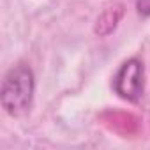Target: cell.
Returning <instances> with one entry per match:
<instances>
[{
    "label": "cell",
    "instance_id": "6da1fadb",
    "mask_svg": "<svg viewBox=\"0 0 150 150\" xmlns=\"http://www.w3.org/2000/svg\"><path fill=\"white\" fill-rule=\"evenodd\" d=\"M35 90V78L28 64L20 62L13 65L2 80L0 88V104L9 117H21L25 115L34 99Z\"/></svg>",
    "mask_w": 150,
    "mask_h": 150
},
{
    "label": "cell",
    "instance_id": "7a4b0ae2",
    "mask_svg": "<svg viewBox=\"0 0 150 150\" xmlns=\"http://www.w3.org/2000/svg\"><path fill=\"white\" fill-rule=\"evenodd\" d=\"M113 90L115 94L127 101V103H138L145 90V67L143 62L136 57L127 58L113 76Z\"/></svg>",
    "mask_w": 150,
    "mask_h": 150
},
{
    "label": "cell",
    "instance_id": "3957f363",
    "mask_svg": "<svg viewBox=\"0 0 150 150\" xmlns=\"http://www.w3.org/2000/svg\"><path fill=\"white\" fill-rule=\"evenodd\" d=\"M99 120L103 125H106L110 131L127 138V136H134L139 131V118L132 113L127 111H104L99 115Z\"/></svg>",
    "mask_w": 150,
    "mask_h": 150
},
{
    "label": "cell",
    "instance_id": "277c9868",
    "mask_svg": "<svg viewBox=\"0 0 150 150\" xmlns=\"http://www.w3.org/2000/svg\"><path fill=\"white\" fill-rule=\"evenodd\" d=\"M124 14H125V6H124V4H113V6L106 7V9L99 14V18L96 20L94 34L99 35V37H108V35H111V34L117 30L118 23L122 21Z\"/></svg>",
    "mask_w": 150,
    "mask_h": 150
},
{
    "label": "cell",
    "instance_id": "5b68a950",
    "mask_svg": "<svg viewBox=\"0 0 150 150\" xmlns=\"http://www.w3.org/2000/svg\"><path fill=\"white\" fill-rule=\"evenodd\" d=\"M136 11L139 16L148 18L150 16V0H136Z\"/></svg>",
    "mask_w": 150,
    "mask_h": 150
}]
</instances>
